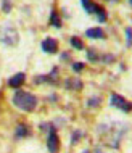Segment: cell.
<instances>
[{
  "label": "cell",
  "instance_id": "obj_9",
  "mask_svg": "<svg viewBox=\"0 0 132 153\" xmlns=\"http://www.w3.org/2000/svg\"><path fill=\"white\" fill-rule=\"evenodd\" d=\"M26 135H29L27 127L24 126V124H19V126L16 127V137H26Z\"/></svg>",
  "mask_w": 132,
  "mask_h": 153
},
{
  "label": "cell",
  "instance_id": "obj_1",
  "mask_svg": "<svg viewBox=\"0 0 132 153\" xmlns=\"http://www.w3.org/2000/svg\"><path fill=\"white\" fill-rule=\"evenodd\" d=\"M13 105L16 108L23 110V111H32L37 106V98L29 92L18 90V92L13 95Z\"/></svg>",
  "mask_w": 132,
  "mask_h": 153
},
{
  "label": "cell",
  "instance_id": "obj_19",
  "mask_svg": "<svg viewBox=\"0 0 132 153\" xmlns=\"http://www.w3.org/2000/svg\"><path fill=\"white\" fill-rule=\"evenodd\" d=\"M84 153H89V152H84Z\"/></svg>",
  "mask_w": 132,
  "mask_h": 153
},
{
  "label": "cell",
  "instance_id": "obj_16",
  "mask_svg": "<svg viewBox=\"0 0 132 153\" xmlns=\"http://www.w3.org/2000/svg\"><path fill=\"white\" fill-rule=\"evenodd\" d=\"M89 58L90 60H97V55L93 53V50H89Z\"/></svg>",
  "mask_w": 132,
  "mask_h": 153
},
{
  "label": "cell",
  "instance_id": "obj_12",
  "mask_svg": "<svg viewBox=\"0 0 132 153\" xmlns=\"http://www.w3.org/2000/svg\"><path fill=\"white\" fill-rule=\"evenodd\" d=\"M97 15H98V21H106V13L102 7H97Z\"/></svg>",
  "mask_w": 132,
  "mask_h": 153
},
{
  "label": "cell",
  "instance_id": "obj_15",
  "mask_svg": "<svg viewBox=\"0 0 132 153\" xmlns=\"http://www.w3.org/2000/svg\"><path fill=\"white\" fill-rule=\"evenodd\" d=\"M3 10H5L7 13H8V11H10V2H7V0H5V2H3Z\"/></svg>",
  "mask_w": 132,
  "mask_h": 153
},
{
  "label": "cell",
  "instance_id": "obj_7",
  "mask_svg": "<svg viewBox=\"0 0 132 153\" xmlns=\"http://www.w3.org/2000/svg\"><path fill=\"white\" fill-rule=\"evenodd\" d=\"M85 36L90 37V39H102L105 34H103V31L100 29V27H92V29H87Z\"/></svg>",
  "mask_w": 132,
  "mask_h": 153
},
{
  "label": "cell",
  "instance_id": "obj_14",
  "mask_svg": "<svg viewBox=\"0 0 132 153\" xmlns=\"http://www.w3.org/2000/svg\"><path fill=\"white\" fill-rule=\"evenodd\" d=\"M82 68H84V63H74V65H73V69H74V71H81Z\"/></svg>",
  "mask_w": 132,
  "mask_h": 153
},
{
  "label": "cell",
  "instance_id": "obj_10",
  "mask_svg": "<svg viewBox=\"0 0 132 153\" xmlns=\"http://www.w3.org/2000/svg\"><path fill=\"white\" fill-rule=\"evenodd\" d=\"M50 23H52L55 27H60V26H61V19H60V16H58V13H56V11H52Z\"/></svg>",
  "mask_w": 132,
  "mask_h": 153
},
{
  "label": "cell",
  "instance_id": "obj_13",
  "mask_svg": "<svg viewBox=\"0 0 132 153\" xmlns=\"http://www.w3.org/2000/svg\"><path fill=\"white\" fill-rule=\"evenodd\" d=\"M126 34H127V45H131L132 44V29H131V27H127V29H126Z\"/></svg>",
  "mask_w": 132,
  "mask_h": 153
},
{
  "label": "cell",
  "instance_id": "obj_18",
  "mask_svg": "<svg viewBox=\"0 0 132 153\" xmlns=\"http://www.w3.org/2000/svg\"><path fill=\"white\" fill-rule=\"evenodd\" d=\"M129 2H131V3H132V0H129Z\"/></svg>",
  "mask_w": 132,
  "mask_h": 153
},
{
  "label": "cell",
  "instance_id": "obj_5",
  "mask_svg": "<svg viewBox=\"0 0 132 153\" xmlns=\"http://www.w3.org/2000/svg\"><path fill=\"white\" fill-rule=\"evenodd\" d=\"M42 50L47 52V53H55L58 50V42H56L55 39H52V37H47L42 42Z\"/></svg>",
  "mask_w": 132,
  "mask_h": 153
},
{
  "label": "cell",
  "instance_id": "obj_6",
  "mask_svg": "<svg viewBox=\"0 0 132 153\" xmlns=\"http://www.w3.org/2000/svg\"><path fill=\"white\" fill-rule=\"evenodd\" d=\"M24 79H26L24 73H18V74H15V76L8 81V85H10V87H13V89H18V87H21V85H23Z\"/></svg>",
  "mask_w": 132,
  "mask_h": 153
},
{
  "label": "cell",
  "instance_id": "obj_17",
  "mask_svg": "<svg viewBox=\"0 0 132 153\" xmlns=\"http://www.w3.org/2000/svg\"><path fill=\"white\" fill-rule=\"evenodd\" d=\"M97 103H100V98H98V100H97V98H92V100H90V103H89V105H97Z\"/></svg>",
  "mask_w": 132,
  "mask_h": 153
},
{
  "label": "cell",
  "instance_id": "obj_4",
  "mask_svg": "<svg viewBox=\"0 0 132 153\" xmlns=\"http://www.w3.org/2000/svg\"><path fill=\"white\" fill-rule=\"evenodd\" d=\"M47 147L50 150V153H58V150H60V139L56 135L55 129H50V135L47 139Z\"/></svg>",
  "mask_w": 132,
  "mask_h": 153
},
{
  "label": "cell",
  "instance_id": "obj_11",
  "mask_svg": "<svg viewBox=\"0 0 132 153\" xmlns=\"http://www.w3.org/2000/svg\"><path fill=\"white\" fill-rule=\"evenodd\" d=\"M71 45L74 48H77V50H82L84 48V44H82L81 39H77V37H71Z\"/></svg>",
  "mask_w": 132,
  "mask_h": 153
},
{
  "label": "cell",
  "instance_id": "obj_3",
  "mask_svg": "<svg viewBox=\"0 0 132 153\" xmlns=\"http://www.w3.org/2000/svg\"><path fill=\"white\" fill-rule=\"evenodd\" d=\"M2 42L8 44V45H15L18 42V32H16L13 27H5L2 32Z\"/></svg>",
  "mask_w": 132,
  "mask_h": 153
},
{
  "label": "cell",
  "instance_id": "obj_8",
  "mask_svg": "<svg viewBox=\"0 0 132 153\" xmlns=\"http://www.w3.org/2000/svg\"><path fill=\"white\" fill-rule=\"evenodd\" d=\"M81 2H82V7L85 8L87 13H95L97 11V5L92 2V0H81Z\"/></svg>",
  "mask_w": 132,
  "mask_h": 153
},
{
  "label": "cell",
  "instance_id": "obj_2",
  "mask_svg": "<svg viewBox=\"0 0 132 153\" xmlns=\"http://www.w3.org/2000/svg\"><path fill=\"white\" fill-rule=\"evenodd\" d=\"M111 105L116 106L119 110H124V111H131L132 110V103H129L126 100L124 97H121V95H111Z\"/></svg>",
  "mask_w": 132,
  "mask_h": 153
}]
</instances>
